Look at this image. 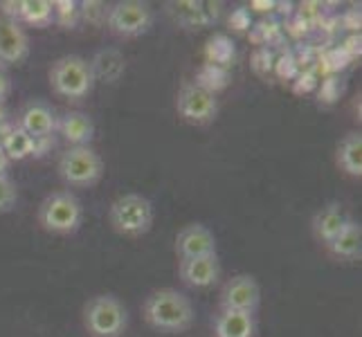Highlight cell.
<instances>
[{
	"label": "cell",
	"instance_id": "6da1fadb",
	"mask_svg": "<svg viewBox=\"0 0 362 337\" xmlns=\"http://www.w3.org/2000/svg\"><path fill=\"white\" fill-rule=\"evenodd\" d=\"M144 321L158 333L180 335L194 326V304L185 292L176 288H160L153 290L142 304Z\"/></svg>",
	"mask_w": 362,
	"mask_h": 337
},
{
	"label": "cell",
	"instance_id": "7a4b0ae2",
	"mask_svg": "<svg viewBox=\"0 0 362 337\" xmlns=\"http://www.w3.org/2000/svg\"><path fill=\"white\" fill-rule=\"evenodd\" d=\"M49 88L54 95L68 99V102H81L95 88V77L90 70V61L79 54L59 57L47 72Z\"/></svg>",
	"mask_w": 362,
	"mask_h": 337
},
{
	"label": "cell",
	"instance_id": "3957f363",
	"mask_svg": "<svg viewBox=\"0 0 362 337\" xmlns=\"http://www.w3.org/2000/svg\"><path fill=\"white\" fill-rule=\"evenodd\" d=\"M41 230L47 234L68 236L74 234L83 223V207L81 201L72 191H54L45 196L39 211H36Z\"/></svg>",
	"mask_w": 362,
	"mask_h": 337
},
{
	"label": "cell",
	"instance_id": "277c9868",
	"mask_svg": "<svg viewBox=\"0 0 362 337\" xmlns=\"http://www.w3.org/2000/svg\"><path fill=\"white\" fill-rule=\"evenodd\" d=\"M113 232L127 239H140L153 227V205L142 194H124L108 209Z\"/></svg>",
	"mask_w": 362,
	"mask_h": 337
},
{
	"label": "cell",
	"instance_id": "5b68a950",
	"mask_svg": "<svg viewBox=\"0 0 362 337\" xmlns=\"http://www.w3.org/2000/svg\"><path fill=\"white\" fill-rule=\"evenodd\" d=\"M129 313L115 295H95L83 306V329L90 337H122Z\"/></svg>",
	"mask_w": 362,
	"mask_h": 337
},
{
	"label": "cell",
	"instance_id": "8992f818",
	"mask_svg": "<svg viewBox=\"0 0 362 337\" xmlns=\"http://www.w3.org/2000/svg\"><path fill=\"white\" fill-rule=\"evenodd\" d=\"M57 171L72 189H88L104 176V160L93 146H68L59 155Z\"/></svg>",
	"mask_w": 362,
	"mask_h": 337
},
{
	"label": "cell",
	"instance_id": "52a82bcc",
	"mask_svg": "<svg viewBox=\"0 0 362 337\" xmlns=\"http://www.w3.org/2000/svg\"><path fill=\"white\" fill-rule=\"evenodd\" d=\"M153 25V9L140 0H119L106 9V28L119 39H137Z\"/></svg>",
	"mask_w": 362,
	"mask_h": 337
},
{
	"label": "cell",
	"instance_id": "ba28073f",
	"mask_svg": "<svg viewBox=\"0 0 362 337\" xmlns=\"http://www.w3.org/2000/svg\"><path fill=\"white\" fill-rule=\"evenodd\" d=\"M176 110H178V117L185 124H192V126H207V124H211L218 115V99L211 90L203 88L201 83L187 81L178 90Z\"/></svg>",
	"mask_w": 362,
	"mask_h": 337
},
{
	"label": "cell",
	"instance_id": "9c48e42d",
	"mask_svg": "<svg viewBox=\"0 0 362 337\" xmlns=\"http://www.w3.org/2000/svg\"><path fill=\"white\" fill-rule=\"evenodd\" d=\"M221 308L257 313L261 304V288L252 274H234L221 288Z\"/></svg>",
	"mask_w": 362,
	"mask_h": 337
},
{
	"label": "cell",
	"instance_id": "30bf717a",
	"mask_svg": "<svg viewBox=\"0 0 362 337\" xmlns=\"http://www.w3.org/2000/svg\"><path fill=\"white\" fill-rule=\"evenodd\" d=\"M178 277L185 285L196 290L211 288L221 279V259L218 254H205L196 259L178 261Z\"/></svg>",
	"mask_w": 362,
	"mask_h": 337
},
{
	"label": "cell",
	"instance_id": "8fae6325",
	"mask_svg": "<svg viewBox=\"0 0 362 337\" xmlns=\"http://www.w3.org/2000/svg\"><path fill=\"white\" fill-rule=\"evenodd\" d=\"M16 126L28 133L34 142L47 140L57 131V115L49 104L41 102V99H32L21 108Z\"/></svg>",
	"mask_w": 362,
	"mask_h": 337
},
{
	"label": "cell",
	"instance_id": "7c38bea8",
	"mask_svg": "<svg viewBox=\"0 0 362 337\" xmlns=\"http://www.w3.org/2000/svg\"><path fill=\"white\" fill-rule=\"evenodd\" d=\"M30 57V36L18 20L0 16V66H21Z\"/></svg>",
	"mask_w": 362,
	"mask_h": 337
},
{
	"label": "cell",
	"instance_id": "4fadbf2b",
	"mask_svg": "<svg viewBox=\"0 0 362 337\" xmlns=\"http://www.w3.org/2000/svg\"><path fill=\"white\" fill-rule=\"evenodd\" d=\"M178 259H196L205 254H216V236L201 223H189L176 234L173 243Z\"/></svg>",
	"mask_w": 362,
	"mask_h": 337
},
{
	"label": "cell",
	"instance_id": "5bb4252c",
	"mask_svg": "<svg viewBox=\"0 0 362 337\" xmlns=\"http://www.w3.org/2000/svg\"><path fill=\"white\" fill-rule=\"evenodd\" d=\"M57 131L68 146H90L95 137V122L88 112L68 110L57 119Z\"/></svg>",
	"mask_w": 362,
	"mask_h": 337
},
{
	"label": "cell",
	"instance_id": "9a60e30c",
	"mask_svg": "<svg viewBox=\"0 0 362 337\" xmlns=\"http://www.w3.org/2000/svg\"><path fill=\"white\" fill-rule=\"evenodd\" d=\"M349 216L344 207L340 203H329L324 205L320 211H315L313 220H310V232H313V239L322 245H329L335 236L342 232V227L349 223Z\"/></svg>",
	"mask_w": 362,
	"mask_h": 337
},
{
	"label": "cell",
	"instance_id": "2e32d148",
	"mask_svg": "<svg viewBox=\"0 0 362 337\" xmlns=\"http://www.w3.org/2000/svg\"><path fill=\"white\" fill-rule=\"evenodd\" d=\"M214 337H255L257 333V317L255 313H243V310L218 308L211 321Z\"/></svg>",
	"mask_w": 362,
	"mask_h": 337
},
{
	"label": "cell",
	"instance_id": "e0dca14e",
	"mask_svg": "<svg viewBox=\"0 0 362 337\" xmlns=\"http://www.w3.org/2000/svg\"><path fill=\"white\" fill-rule=\"evenodd\" d=\"M324 247H327V252L333 259L344 261V264L360 261V256H362V225L354 218H349V223L342 227V232Z\"/></svg>",
	"mask_w": 362,
	"mask_h": 337
},
{
	"label": "cell",
	"instance_id": "ac0fdd59",
	"mask_svg": "<svg viewBox=\"0 0 362 337\" xmlns=\"http://www.w3.org/2000/svg\"><path fill=\"white\" fill-rule=\"evenodd\" d=\"M335 165L351 178L362 176V135L358 131L346 133L335 148Z\"/></svg>",
	"mask_w": 362,
	"mask_h": 337
},
{
	"label": "cell",
	"instance_id": "d6986e66",
	"mask_svg": "<svg viewBox=\"0 0 362 337\" xmlns=\"http://www.w3.org/2000/svg\"><path fill=\"white\" fill-rule=\"evenodd\" d=\"M90 70H93L95 81L113 83L124 72V57L117 49H102V52H97L95 59L90 61Z\"/></svg>",
	"mask_w": 362,
	"mask_h": 337
},
{
	"label": "cell",
	"instance_id": "ffe728a7",
	"mask_svg": "<svg viewBox=\"0 0 362 337\" xmlns=\"http://www.w3.org/2000/svg\"><path fill=\"white\" fill-rule=\"evenodd\" d=\"M18 23L32 28H49L54 23V7L49 0H21Z\"/></svg>",
	"mask_w": 362,
	"mask_h": 337
},
{
	"label": "cell",
	"instance_id": "44dd1931",
	"mask_svg": "<svg viewBox=\"0 0 362 337\" xmlns=\"http://www.w3.org/2000/svg\"><path fill=\"white\" fill-rule=\"evenodd\" d=\"M0 144H3V151L9 158V162L28 160L30 155L36 153V142L25 131H21L16 124H11V129L7 131V135L3 137Z\"/></svg>",
	"mask_w": 362,
	"mask_h": 337
},
{
	"label": "cell",
	"instance_id": "7402d4cb",
	"mask_svg": "<svg viewBox=\"0 0 362 337\" xmlns=\"http://www.w3.org/2000/svg\"><path fill=\"white\" fill-rule=\"evenodd\" d=\"M52 7H54V23L61 25V28H74L77 20L81 18L79 3H74V0H54Z\"/></svg>",
	"mask_w": 362,
	"mask_h": 337
},
{
	"label": "cell",
	"instance_id": "603a6c76",
	"mask_svg": "<svg viewBox=\"0 0 362 337\" xmlns=\"http://www.w3.org/2000/svg\"><path fill=\"white\" fill-rule=\"evenodd\" d=\"M18 203L16 182L9 176H0V214H9Z\"/></svg>",
	"mask_w": 362,
	"mask_h": 337
},
{
	"label": "cell",
	"instance_id": "cb8c5ba5",
	"mask_svg": "<svg viewBox=\"0 0 362 337\" xmlns=\"http://www.w3.org/2000/svg\"><path fill=\"white\" fill-rule=\"evenodd\" d=\"M176 16L182 25H205L203 9L198 3H178L176 5Z\"/></svg>",
	"mask_w": 362,
	"mask_h": 337
},
{
	"label": "cell",
	"instance_id": "d4e9b609",
	"mask_svg": "<svg viewBox=\"0 0 362 337\" xmlns=\"http://www.w3.org/2000/svg\"><path fill=\"white\" fill-rule=\"evenodd\" d=\"M9 95H11V77H9V70L5 66H0V104H5Z\"/></svg>",
	"mask_w": 362,
	"mask_h": 337
},
{
	"label": "cell",
	"instance_id": "484cf974",
	"mask_svg": "<svg viewBox=\"0 0 362 337\" xmlns=\"http://www.w3.org/2000/svg\"><path fill=\"white\" fill-rule=\"evenodd\" d=\"M9 129H11V124H9V112H7V106H5V104H0V137H5Z\"/></svg>",
	"mask_w": 362,
	"mask_h": 337
},
{
	"label": "cell",
	"instance_id": "4316f807",
	"mask_svg": "<svg viewBox=\"0 0 362 337\" xmlns=\"http://www.w3.org/2000/svg\"><path fill=\"white\" fill-rule=\"evenodd\" d=\"M9 158L5 155V151H3V144H0V176H7V171H9Z\"/></svg>",
	"mask_w": 362,
	"mask_h": 337
}]
</instances>
